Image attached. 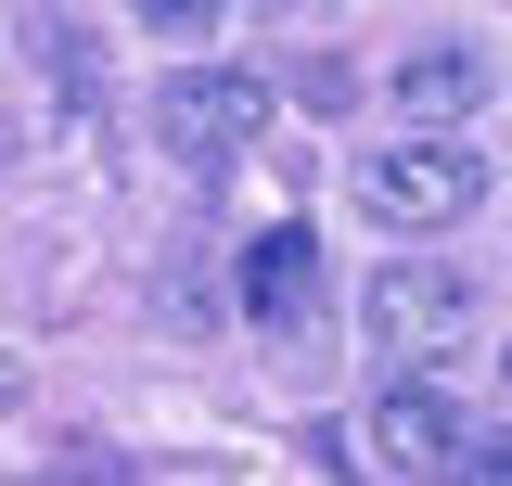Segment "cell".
<instances>
[{"mask_svg": "<svg viewBox=\"0 0 512 486\" xmlns=\"http://www.w3.org/2000/svg\"><path fill=\"white\" fill-rule=\"evenodd\" d=\"M154 39H218V0H128Z\"/></svg>", "mask_w": 512, "mask_h": 486, "instance_id": "cell-10", "label": "cell"}, {"mask_svg": "<svg viewBox=\"0 0 512 486\" xmlns=\"http://www.w3.org/2000/svg\"><path fill=\"white\" fill-rule=\"evenodd\" d=\"M448 474H474V486H512V423H474V435H448Z\"/></svg>", "mask_w": 512, "mask_h": 486, "instance_id": "cell-8", "label": "cell"}, {"mask_svg": "<svg viewBox=\"0 0 512 486\" xmlns=\"http://www.w3.org/2000/svg\"><path fill=\"white\" fill-rule=\"evenodd\" d=\"M487 90H500L487 52H410V64H397V116H423V128H461Z\"/></svg>", "mask_w": 512, "mask_h": 486, "instance_id": "cell-5", "label": "cell"}, {"mask_svg": "<svg viewBox=\"0 0 512 486\" xmlns=\"http://www.w3.org/2000/svg\"><path fill=\"white\" fill-rule=\"evenodd\" d=\"M154 141L180 154L192 180H218L244 141H269V77L256 64H180V77H154Z\"/></svg>", "mask_w": 512, "mask_h": 486, "instance_id": "cell-2", "label": "cell"}, {"mask_svg": "<svg viewBox=\"0 0 512 486\" xmlns=\"http://www.w3.org/2000/svg\"><path fill=\"white\" fill-rule=\"evenodd\" d=\"M52 474H90V486H128V474H141V461H128V448H103V435H64V448H52Z\"/></svg>", "mask_w": 512, "mask_h": 486, "instance_id": "cell-9", "label": "cell"}, {"mask_svg": "<svg viewBox=\"0 0 512 486\" xmlns=\"http://www.w3.org/2000/svg\"><path fill=\"white\" fill-rule=\"evenodd\" d=\"M359 320H372V346H397V359H436L448 333L474 320V282H461V256H384L372 282H359Z\"/></svg>", "mask_w": 512, "mask_h": 486, "instance_id": "cell-3", "label": "cell"}, {"mask_svg": "<svg viewBox=\"0 0 512 486\" xmlns=\"http://www.w3.org/2000/svg\"><path fill=\"white\" fill-rule=\"evenodd\" d=\"M13 39H26V64L52 77L64 103H103V52H90V26H77V13H26Z\"/></svg>", "mask_w": 512, "mask_h": 486, "instance_id": "cell-7", "label": "cell"}, {"mask_svg": "<svg viewBox=\"0 0 512 486\" xmlns=\"http://www.w3.org/2000/svg\"><path fill=\"white\" fill-rule=\"evenodd\" d=\"M359 205H372L384 231H461V218L487 205V154L448 141V128H423V141H372V154H359Z\"/></svg>", "mask_w": 512, "mask_h": 486, "instance_id": "cell-1", "label": "cell"}, {"mask_svg": "<svg viewBox=\"0 0 512 486\" xmlns=\"http://www.w3.org/2000/svg\"><path fill=\"white\" fill-rule=\"evenodd\" d=\"M231 282H244V320H308V307H320V243L295 231V218H269Z\"/></svg>", "mask_w": 512, "mask_h": 486, "instance_id": "cell-4", "label": "cell"}, {"mask_svg": "<svg viewBox=\"0 0 512 486\" xmlns=\"http://www.w3.org/2000/svg\"><path fill=\"white\" fill-rule=\"evenodd\" d=\"M0 180H13V116H0Z\"/></svg>", "mask_w": 512, "mask_h": 486, "instance_id": "cell-11", "label": "cell"}, {"mask_svg": "<svg viewBox=\"0 0 512 486\" xmlns=\"http://www.w3.org/2000/svg\"><path fill=\"white\" fill-rule=\"evenodd\" d=\"M448 435H461V410L423 397V384H397V397L372 410V461L384 474H448Z\"/></svg>", "mask_w": 512, "mask_h": 486, "instance_id": "cell-6", "label": "cell"}]
</instances>
